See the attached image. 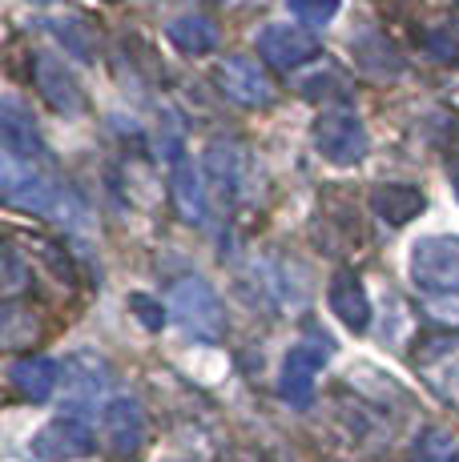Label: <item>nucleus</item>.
<instances>
[{"label": "nucleus", "instance_id": "20", "mask_svg": "<svg viewBox=\"0 0 459 462\" xmlns=\"http://www.w3.org/2000/svg\"><path fill=\"white\" fill-rule=\"evenodd\" d=\"M129 310L137 314V322L145 326V330H162V326H165V310H162V301H154L149 294H129Z\"/></svg>", "mask_w": 459, "mask_h": 462}, {"label": "nucleus", "instance_id": "1", "mask_svg": "<svg viewBox=\"0 0 459 462\" xmlns=\"http://www.w3.org/2000/svg\"><path fill=\"white\" fill-rule=\"evenodd\" d=\"M170 314L185 334L201 337V342H218L226 334V310L218 294L210 290V282L201 278H182L170 290Z\"/></svg>", "mask_w": 459, "mask_h": 462}, {"label": "nucleus", "instance_id": "4", "mask_svg": "<svg viewBox=\"0 0 459 462\" xmlns=\"http://www.w3.org/2000/svg\"><path fill=\"white\" fill-rule=\"evenodd\" d=\"M314 149L323 162L331 165H359L367 157V129L359 113L351 109H331L314 121Z\"/></svg>", "mask_w": 459, "mask_h": 462}, {"label": "nucleus", "instance_id": "7", "mask_svg": "<svg viewBox=\"0 0 459 462\" xmlns=\"http://www.w3.org/2000/svg\"><path fill=\"white\" fill-rule=\"evenodd\" d=\"M218 88L242 109H262V105L275 101V85H270L267 69L258 65L254 57H226L214 73Z\"/></svg>", "mask_w": 459, "mask_h": 462}, {"label": "nucleus", "instance_id": "14", "mask_svg": "<svg viewBox=\"0 0 459 462\" xmlns=\"http://www.w3.org/2000/svg\"><path fill=\"white\" fill-rule=\"evenodd\" d=\"M33 81H37L41 97L49 101V109L57 113H77L81 109V88H77V77L65 69V60L57 57H37V65H33Z\"/></svg>", "mask_w": 459, "mask_h": 462}, {"label": "nucleus", "instance_id": "22", "mask_svg": "<svg viewBox=\"0 0 459 462\" xmlns=\"http://www.w3.org/2000/svg\"><path fill=\"white\" fill-rule=\"evenodd\" d=\"M455 198H459V189H455Z\"/></svg>", "mask_w": 459, "mask_h": 462}, {"label": "nucleus", "instance_id": "9", "mask_svg": "<svg viewBox=\"0 0 459 462\" xmlns=\"http://www.w3.org/2000/svg\"><path fill=\"white\" fill-rule=\"evenodd\" d=\"M93 450V434L81 419H52L33 434V455L41 462H77Z\"/></svg>", "mask_w": 459, "mask_h": 462}, {"label": "nucleus", "instance_id": "16", "mask_svg": "<svg viewBox=\"0 0 459 462\" xmlns=\"http://www.w3.org/2000/svg\"><path fill=\"white\" fill-rule=\"evenodd\" d=\"M423 206H427L423 189H415L407 181H387V185L370 189V209H375V217L391 221V226H407L411 217L423 213Z\"/></svg>", "mask_w": 459, "mask_h": 462}, {"label": "nucleus", "instance_id": "11", "mask_svg": "<svg viewBox=\"0 0 459 462\" xmlns=\"http://www.w3.org/2000/svg\"><path fill=\"white\" fill-rule=\"evenodd\" d=\"M258 52L275 69H298L311 57H319V37L306 29H295V24H267L258 32Z\"/></svg>", "mask_w": 459, "mask_h": 462}, {"label": "nucleus", "instance_id": "8", "mask_svg": "<svg viewBox=\"0 0 459 462\" xmlns=\"http://www.w3.org/2000/svg\"><path fill=\"white\" fill-rule=\"evenodd\" d=\"M206 177L218 185L226 201H238L250 189V149L234 137H214L206 145Z\"/></svg>", "mask_w": 459, "mask_h": 462}, {"label": "nucleus", "instance_id": "23", "mask_svg": "<svg viewBox=\"0 0 459 462\" xmlns=\"http://www.w3.org/2000/svg\"><path fill=\"white\" fill-rule=\"evenodd\" d=\"M455 21H459V16H455Z\"/></svg>", "mask_w": 459, "mask_h": 462}, {"label": "nucleus", "instance_id": "5", "mask_svg": "<svg viewBox=\"0 0 459 462\" xmlns=\"http://www.w3.org/2000/svg\"><path fill=\"white\" fill-rule=\"evenodd\" d=\"M326 358H331V337H319L311 334L306 342L290 346L286 362H282V398H286L290 406H311L314 398V378H319V370L326 366Z\"/></svg>", "mask_w": 459, "mask_h": 462}, {"label": "nucleus", "instance_id": "13", "mask_svg": "<svg viewBox=\"0 0 459 462\" xmlns=\"http://www.w3.org/2000/svg\"><path fill=\"white\" fill-rule=\"evenodd\" d=\"M326 301H331V314L339 318L347 330L363 334L367 326H370V298H367L363 282H359L351 270H342V273H334V278H331Z\"/></svg>", "mask_w": 459, "mask_h": 462}, {"label": "nucleus", "instance_id": "18", "mask_svg": "<svg viewBox=\"0 0 459 462\" xmlns=\"http://www.w3.org/2000/svg\"><path fill=\"white\" fill-rule=\"evenodd\" d=\"M165 37L173 41V49L190 52V57H201L218 44V29L206 21V16H178V21L165 24Z\"/></svg>", "mask_w": 459, "mask_h": 462}, {"label": "nucleus", "instance_id": "17", "mask_svg": "<svg viewBox=\"0 0 459 462\" xmlns=\"http://www.w3.org/2000/svg\"><path fill=\"white\" fill-rule=\"evenodd\" d=\"M170 185H173V206H178L182 221L190 226H201L206 221V185H201L198 169L182 157V149H173V173H170Z\"/></svg>", "mask_w": 459, "mask_h": 462}, {"label": "nucleus", "instance_id": "21", "mask_svg": "<svg viewBox=\"0 0 459 462\" xmlns=\"http://www.w3.org/2000/svg\"><path fill=\"white\" fill-rule=\"evenodd\" d=\"M452 462H459V455H455V458H452Z\"/></svg>", "mask_w": 459, "mask_h": 462}, {"label": "nucleus", "instance_id": "12", "mask_svg": "<svg viewBox=\"0 0 459 462\" xmlns=\"http://www.w3.org/2000/svg\"><path fill=\"white\" fill-rule=\"evenodd\" d=\"M101 430H105V442L117 458H129L141 450L145 442V414L134 398H113L101 414Z\"/></svg>", "mask_w": 459, "mask_h": 462}, {"label": "nucleus", "instance_id": "19", "mask_svg": "<svg viewBox=\"0 0 459 462\" xmlns=\"http://www.w3.org/2000/svg\"><path fill=\"white\" fill-rule=\"evenodd\" d=\"M286 8L303 24H326L334 13H339V0H286Z\"/></svg>", "mask_w": 459, "mask_h": 462}, {"label": "nucleus", "instance_id": "3", "mask_svg": "<svg viewBox=\"0 0 459 462\" xmlns=\"http://www.w3.org/2000/svg\"><path fill=\"white\" fill-rule=\"evenodd\" d=\"M415 370L439 402L459 411V334L423 337L415 350Z\"/></svg>", "mask_w": 459, "mask_h": 462}, {"label": "nucleus", "instance_id": "6", "mask_svg": "<svg viewBox=\"0 0 459 462\" xmlns=\"http://www.w3.org/2000/svg\"><path fill=\"white\" fill-rule=\"evenodd\" d=\"M0 189H5L8 206H16V209L52 213V206H57V185L41 173V165L21 162L13 153L0 157Z\"/></svg>", "mask_w": 459, "mask_h": 462}, {"label": "nucleus", "instance_id": "10", "mask_svg": "<svg viewBox=\"0 0 459 462\" xmlns=\"http://www.w3.org/2000/svg\"><path fill=\"white\" fill-rule=\"evenodd\" d=\"M61 374H65V402L73 406V411H89V406H97V398H101L105 386H109V366L89 350L69 354Z\"/></svg>", "mask_w": 459, "mask_h": 462}, {"label": "nucleus", "instance_id": "2", "mask_svg": "<svg viewBox=\"0 0 459 462\" xmlns=\"http://www.w3.org/2000/svg\"><path fill=\"white\" fill-rule=\"evenodd\" d=\"M411 282L423 294H459V237L431 234L411 245Z\"/></svg>", "mask_w": 459, "mask_h": 462}, {"label": "nucleus", "instance_id": "15", "mask_svg": "<svg viewBox=\"0 0 459 462\" xmlns=\"http://www.w3.org/2000/svg\"><path fill=\"white\" fill-rule=\"evenodd\" d=\"M8 382L16 386V394L29 398V402H45L52 398L61 382V366L52 358H41V354H29V358H16L8 366Z\"/></svg>", "mask_w": 459, "mask_h": 462}]
</instances>
